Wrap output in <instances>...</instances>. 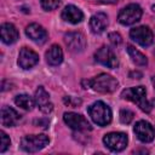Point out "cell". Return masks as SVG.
I'll return each instance as SVG.
<instances>
[{
    "label": "cell",
    "instance_id": "19",
    "mask_svg": "<svg viewBox=\"0 0 155 155\" xmlns=\"http://www.w3.org/2000/svg\"><path fill=\"white\" fill-rule=\"evenodd\" d=\"M45 57L50 65H58L63 61V51L58 45H52L46 51Z\"/></svg>",
    "mask_w": 155,
    "mask_h": 155
},
{
    "label": "cell",
    "instance_id": "2",
    "mask_svg": "<svg viewBox=\"0 0 155 155\" xmlns=\"http://www.w3.org/2000/svg\"><path fill=\"white\" fill-rule=\"evenodd\" d=\"M87 113L91 116L92 121L98 126H107L111 121V110L108 104L102 101H97L92 103L87 108Z\"/></svg>",
    "mask_w": 155,
    "mask_h": 155
},
{
    "label": "cell",
    "instance_id": "4",
    "mask_svg": "<svg viewBox=\"0 0 155 155\" xmlns=\"http://www.w3.org/2000/svg\"><path fill=\"white\" fill-rule=\"evenodd\" d=\"M50 142V138L46 134H28L22 138L21 148L27 153H36L44 149Z\"/></svg>",
    "mask_w": 155,
    "mask_h": 155
},
{
    "label": "cell",
    "instance_id": "6",
    "mask_svg": "<svg viewBox=\"0 0 155 155\" xmlns=\"http://www.w3.org/2000/svg\"><path fill=\"white\" fill-rule=\"evenodd\" d=\"M128 142L127 134L124 132H110L103 137V143L111 151H121L126 148Z\"/></svg>",
    "mask_w": 155,
    "mask_h": 155
},
{
    "label": "cell",
    "instance_id": "24",
    "mask_svg": "<svg viewBox=\"0 0 155 155\" xmlns=\"http://www.w3.org/2000/svg\"><path fill=\"white\" fill-rule=\"evenodd\" d=\"M0 134H1V145H0V153H5V151L7 150V148L10 147V144H11V140H10V138L7 137V134H6L4 131H1V132H0Z\"/></svg>",
    "mask_w": 155,
    "mask_h": 155
},
{
    "label": "cell",
    "instance_id": "7",
    "mask_svg": "<svg viewBox=\"0 0 155 155\" xmlns=\"http://www.w3.org/2000/svg\"><path fill=\"white\" fill-rule=\"evenodd\" d=\"M130 36L133 41H136L138 45L143 47L150 46L154 41V34L148 25H139V27L131 29Z\"/></svg>",
    "mask_w": 155,
    "mask_h": 155
},
{
    "label": "cell",
    "instance_id": "25",
    "mask_svg": "<svg viewBox=\"0 0 155 155\" xmlns=\"http://www.w3.org/2000/svg\"><path fill=\"white\" fill-rule=\"evenodd\" d=\"M109 40H110V42L113 44V45H120L121 44V41H122V38H121V35L119 34V33H110L109 34Z\"/></svg>",
    "mask_w": 155,
    "mask_h": 155
},
{
    "label": "cell",
    "instance_id": "14",
    "mask_svg": "<svg viewBox=\"0 0 155 155\" xmlns=\"http://www.w3.org/2000/svg\"><path fill=\"white\" fill-rule=\"evenodd\" d=\"M34 99H35L36 105L39 107V109H40L44 114H48V113L52 111L53 104H52V102H51V99H50V94L46 92V90H45L42 86H40V87L35 91V97H34Z\"/></svg>",
    "mask_w": 155,
    "mask_h": 155
},
{
    "label": "cell",
    "instance_id": "11",
    "mask_svg": "<svg viewBox=\"0 0 155 155\" xmlns=\"http://www.w3.org/2000/svg\"><path fill=\"white\" fill-rule=\"evenodd\" d=\"M133 131H134L137 138L143 143H150L155 136L154 127L148 121H144V120L137 121L133 127Z\"/></svg>",
    "mask_w": 155,
    "mask_h": 155
},
{
    "label": "cell",
    "instance_id": "17",
    "mask_svg": "<svg viewBox=\"0 0 155 155\" xmlns=\"http://www.w3.org/2000/svg\"><path fill=\"white\" fill-rule=\"evenodd\" d=\"M19 120H21V115L15 109H12L7 105L2 107V109H1V124H2V126H6V127L16 126Z\"/></svg>",
    "mask_w": 155,
    "mask_h": 155
},
{
    "label": "cell",
    "instance_id": "12",
    "mask_svg": "<svg viewBox=\"0 0 155 155\" xmlns=\"http://www.w3.org/2000/svg\"><path fill=\"white\" fill-rule=\"evenodd\" d=\"M25 34L31 41H34L35 44H39V45L45 44L48 39V34H47L46 29L38 23H30L29 25H27Z\"/></svg>",
    "mask_w": 155,
    "mask_h": 155
},
{
    "label": "cell",
    "instance_id": "16",
    "mask_svg": "<svg viewBox=\"0 0 155 155\" xmlns=\"http://www.w3.org/2000/svg\"><path fill=\"white\" fill-rule=\"evenodd\" d=\"M62 18L65 22H69V23H73V24H78L84 19V13L79 7H76L74 5H68L62 11Z\"/></svg>",
    "mask_w": 155,
    "mask_h": 155
},
{
    "label": "cell",
    "instance_id": "26",
    "mask_svg": "<svg viewBox=\"0 0 155 155\" xmlns=\"http://www.w3.org/2000/svg\"><path fill=\"white\" fill-rule=\"evenodd\" d=\"M151 84H153V86H154V88H155V75L151 76Z\"/></svg>",
    "mask_w": 155,
    "mask_h": 155
},
{
    "label": "cell",
    "instance_id": "1",
    "mask_svg": "<svg viewBox=\"0 0 155 155\" xmlns=\"http://www.w3.org/2000/svg\"><path fill=\"white\" fill-rule=\"evenodd\" d=\"M82 85H85V88L91 87L93 91L99 93H111L117 88L119 82L111 75L102 73L91 80H84Z\"/></svg>",
    "mask_w": 155,
    "mask_h": 155
},
{
    "label": "cell",
    "instance_id": "9",
    "mask_svg": "<svg viewBox=\"0 0 155 155\" xmlns=\"http://www.w3.org/2000/svg\"><path fill=\"white\" fill-rule=\"evenodd\" d=\"M64 42L68 50L73 53H80L86 47V39L81 33L71 31L64 35Z\"/></svg>",
    "mask_w": 155,
    "mask_h": 155
},
{
    "label": "cell",
    "instance_id": "22",
    "mask_svg": "<svg viewBox=\"0 0 155 155\" xmlns=\"http://www.w3.org/2000/svg\"><path fill=\"white\" fill-rule=\"evenodd\" d=\"M61 2H62V0H40L41 7H42L45 11L56 10V8L61 5Z\"/></svg>",
    "mask_w": 155,
    "mask_h": 155
},
{
    "label": "cell",
    "instance_id": "15",
    "mask_svg": "<svg viewBox=\"0 0 155 155\" xmlns=\"http://www.w3.org/2000/svg\"><path fill=\"white\" fill-rule=\"evenodd\" d=\"M108 27V16L103 12H98L93 15L90 19V29L93 34L103 33Z\"/></svg>",
    "mask_w": 155,
    "mask_h": 155
},
{
    "label": "cell",
    "instance_id": "10",
    "mask_svg": "<svg viewBox=\"0 0 155 155\" xmlns=\"http://www.w3.org/2000/svg\"><path fill=\"white\" fill-rule=\"evenodd\" d=\"M94 59L98 63H101L110 69H114L119 65V61H117L115 53L108 46H102L101 48H98L97 52L94 53Z\"/></svg>",
    "mask_w": 155,
    "mask_h": 155
},
{
    "label": "cell",
    "instance_id": "3",
    "mask_svg": "<svg viewBox=\"0 0 155 155\" xmlns=\"http://www.w3.org/2000/svg\"><path fill=\"white\" fill-rule=\"evenodd\" d=\"M121 97L124 99L133 102L145 113H149L151 110V104L147 99V91H145V87H143V86L126 88L121 92Z\"/></svg>",
    "mask_w": 155,
    "mask_h": 155
},
{
    "label": "cell",
    "instance_id": "21",
    "mask_svg": "<svg viewBox=\"0 0 155 155\" xmlns=\"http://www.w3.org/2000/svg\"><path fill=\"white\" fill-rule=\"evenodd\" d=\"M15 103H16L18 107H21L22 109H24V110H31V109L34 108V105H35V99L31 98L29 94L23 93V94L16 96Z\"/></svg>",
    "mask_w": 155,
    "mask_h": 155
},
{
    "label": "cell",
    "instance_id": "13",
    "mask_svg": "<svg viewBox=\"0 0 155 155\" xmlns=\"http://www.w3.org/2000/svg\"><path fill=\"white\" fill-rule=\"evenodd\" d=\"M39 62V54L28 48V47H22L18 54V65L23 69H30L34 65H36Z\"/></svg>",
    "mask_w": 155,
    "mask_h": 155
},
{
    "label": "cell",
    "instance_id": "8",
    "mask_svg": "<svg viewBox=\"0 0 155 155\" xmlns=\"http://www.w3.org/2000/svg\"><path fill=\"white\" fill-rule=\"evenodd\" d=\"M63 120H64V122H65L70 128H73V130H75V131H90V130H91L90 122H88L81 114L73 113V111H68V113H64Z\"/></svg>",
    "mask_w": 155,
    "mask_h": 155
},
{
    "label": "cell",
    "instance_id": "20",
    "mask_svg": "<svg viewBox=\"0 0 155 155\" xmlns=\"http://www.w3.org/2000/svg\"><path fill=\"white\" fill-rule=\"evenodd\" d=\"M127 53H128L130 58L132 59V62H133L136 65L145 67V65L148 64V59H147V57H145L140 51H138L134 46H132V45H127Z\"/></svg>",
    "mask_w": 155,
    "mask_h": 155
},
{
    "label": "cell",
    "instance_id": "18",
    "mask_svg": "<svg viewBox=\"0 0 155 155\" xmlns=\"http://www.w3.org/2000/svg\"><path fill=\"white\" fill-rule=\"evenodd\" d=\"M1 40L2 42L7 44V45H11L13 42H16L18 40V30L17 28L12 24V23H4L1 25Z\"/></svg>",
    "mask_w": 155,
    "mask_h": 155
},
{
    "label": "cell",
    "instance_id": "5",
    "mask_svg": "<svg viewBox=\"0 0 155 155\" xmlns=\"http://www.w3.org/2000/svg\"><path fill=\"white\" fill-rule=\"evenodd\" d=\"M142 8L139 5L137 4H130L127 6H125L117 16V21L122 24V25H132L134 23H137L140 17H142Z\"/></svg>",
    "mask_w": 155,
    "mask_h": 155
},
{
    "label": "cell",
    "instance_id": "23",
    "mask_svg": "<svg viewBox=\"0 0 155 155\" xmlns=\"http://www.w3.org/2000/svg\"><path fill=\"white\" fill-rule=\"evenodd\" d=\"M133 116H134V114H133V111H131L130 109H121V110H120V121H121L122 124L128 125V124L133 120Z\"/></svg>",
    "mask_w": 155,
    "mask_h": 155
}]
</instances>
